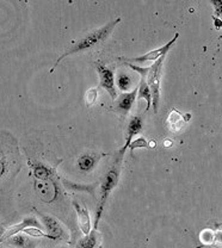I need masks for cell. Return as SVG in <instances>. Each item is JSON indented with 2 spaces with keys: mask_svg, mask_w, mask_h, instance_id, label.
<instances>
[{
  "mask_svg": "<svg viewBox=\"0 0 222 248\" xmlns=\"http://www.w3.org/2000/svg\"><path fill=\"white\" fill-rule=\"evenodd\" d=\"M27 234L32 235V236H45V237H48V239H50L49 237L48 234H43L42 232H41V229H33V228H30V229H25L24 231Z\"/></svg>",
  "mask_w": 222,
  "mask_h": 248,
  "instance_id": "19",
  "label": "cell"
},
{
  "mask_svg": "<svg viewBox=\"0 0 222 248\" xmlns=\"http://www.w3.org/2000/svg\"><path fill=\"white\" fill-rule=\"evenodd\" d=\"M95 69L99 76V86L103 87L112 99H116V87H115V74H113V69L111 67L107 66L102 60H98L95 62Z\"/></svg>",
  "mask_w": 222,
  "mask_h": 248,
  "instance_id": "4",
  "label": "cell"
},
{
  "mask_svg": "<svg viewBox=\"0 0 222 248\" xmlns=\"http://www.w3.org/2000/svg\"><path fill=\"white\" fill-rule=\"evenodd\" d=\"M29 227H35V228L37 229L42 228V226H41L40 222L37 221V218H35V217H25L24 219H22V222H20L19 224H16V226H12L10 227L9 229H6V232L1 236V241L10 239V237L18 234L19 232H24L25 229L29 228Z\"/></svg>",
  "mask_w": 222,
  "mask_h": 248,
  "instance_id": "8",
  "label": "cell"
},
{
  "mask_svg": "<svg viewBox=\"0 0 222 248\" xmlns=\"http://www.w3.org/2000/svg\"><path fill=\"white\" fill-rule=\"evenodd\" d=\"M98 237H99V234L94 229L87 236L80 240L76 248H95L98 245Z\"/></svg>",
  "mask_w": 222,
  "mask_h": 248,
  "instance_id": "15",
  "label": "cell"
},
{
  "mask_svg": "<svg viewBox=\"0 0 222 248\" xmlns=\"http://www.w3.org/2000/svg\"><path fill=\"white\" fill-rule=\"evenodd\" d=\"M117 84H118V87H120V90L128 92L129 87H130L131 85L130 77L127 76V74H120L117 78Z\"/></svg>",
  "mask_w": 222,
  "mask_h": 248,
  "instance_id": "17",
  "label": "cell"
},
{
  "mask_svg": "<svg viewBox=\"0 0 222 248\" xmlns=\"http://www.w3.org/2000/svg\"><path fill=\"white\" fill-rule=\"evenodd\" d=\"M98 98V89L97 87H91L85 93V102L87 107H92Z\"/></svg>",
  "mask_w": 222,
  "mask_h": 248,
  "instance_id": "16",
  "label": "cell"
},
{
  "mask_svg": "<svg viewBox=\"0 0 222 248\" xmlns=\"http://www.w3.org/2000/svg\"><path fill=\"white\" fill-rule=\"evenodd\" d=\"M165 143H166V146H167V147H170V146H171L172 142H171V141H166V142H164V144H165Z\"/></svg>",
  "mask_w": 222,
  "mask_h": 248,
  "instance_id": "21",
  "label": "cell"
},
{
  "mask_svg": "<svg viewBox=\"0 0 222 248\" xmlns=\"http://www.w3.org/2000/svg\"><path fill=\"white\" fill-rule=\"evenodd\" d=\"M143 118L141 116H133L129 121L128 126H127V140H126V144L123 146L122 149L123 152L127 151V148L133 142L134 136L138 135L141 130H143Z\"/></svg>",
  "mask_w": 222,
  "mask_h": 248,
  "instance_id": "9",
  "label": "cell"
},
{
  "mask_svg": "<svg viewBox=\"0 0 222 248\" xmlns=\"http://www.w3.org/2000/svg\"><path fill=\"white\" fill-rule=\"evenodd\" d=\"M5 244L14 248H35L36 246L35 241H32L29 237L23 236L22 234L14 235L10 239H7V241Z\"/></svg>",
  "mask_w": 222,
  "mask_h": 248,
  "instance_id": "13",
  "label": "cell"
},
{
  "mask_svg": "<svg viewBox=\"0 0 222 248\" xmlns=\"http://www.w3.org/2000/svg\"><path fill=\"white\" fill-rule=\"evenodd\" d=\"M139 92V87L134 89L133 91L130 92H126L123 94H121L118 97L117 103H116V107H115V111L117 113L122 116H127L129 113V111L131 110L133 108L134 103L136 100V95H138Z\"/></svg>",
  "mask_w": 222,
  "mask_h": 248,
  "instance_id": "7",
  "label": "cell"
},
{
  "mask_svg": "<svg viewBox=\"0 0 222 248\" xmlns=\"http://www.w3.org/2000/svg\"><path fill=\"white\" fill-rule=\"evenodd\" d=\"M213 5L215 6L216 15L222 16V1H213Z\"/></svg>",
  "mask_w": 222,
  "mask_h": 248,
  "instance_id": "20",
  "label": "cell"
},
{
  "mask_svg": "<svg viewBox=\"0 0 222 248\" xmlns=\"http://www.w3.org/2000/svg\"><path fill=\"white\" fill-rule=\"evenodd\" d=\"M139 147H147V141L143 138L138 139L136 141L131 142V144L129 146V148H130V151H134L135 148H139Z\"/></svg>",
  "mask_w": 222,
  "mask_h": 248,
  "instance_id": "18",
  "label": "cell"
},
{
  "mask_svg": "<svg viewBox=\"0 0 222 248\" xmlns=\"http://www.w3.org/2000/svg\"><path fill=\"white\" fill-rule=\"evenodd\" d=\"M131 69L134 71L139 72L141 74V81H140V86H139V92H138V100L140 99H146L147 102V107H146V111H148L151 108L152 105V93H151V89L148 86V82H147V72H148V67H138L135 64H130L127 63Z\"/></svg>",
  "mask_w": 222,
  "mask_h": 248,
  "instance_id": "5",
  "label": "cell"
},
{
  "mask_svg": "<svg viewBox=\"0 0 222 248\" xmlns=\"http://www.w3.org/2000/svg\"><path fill=\"white\" fill-rule=\"evenodd\" d=\"M120 22H121V18H117V19H115V20H112V22H109L108 24H105L104 27L91 31V32H89L87 35H85L84 37H81L80 40L77 41V42H74L73 45L69 46V48L64 51L63 55L58 59V61L55 62V64H54L53 69H51L50 72H53L54 69L58 67V64L60 63V61L63 60L66 56L72 55V54H76V53H81V51H85V50H90V49L95 48V46H98L99 43H102L103 41L107 40V38L109 37L111 31L113 30V28H115Z\"/></svg>",
  "mask_w": 222,
  "mask_h": 248,
  "instance_id": "1",
  "label": "cell"
},
{
  "mask_svg": "<svg viewBox=\"0 0 222 248\" xmlns=\"http://www.w3.org/2000/svg\"><path fill=\"white\" fill-rule=\"evenodd\" d=\"M185 122H187V121H185L184 116H183L182 113L178 112L177 110H172L171 112H170L169 117H167L166 124L167 128H169L172 133H177V131H179L180 129L183 128Z\"/></svg>",
  "mask_w": 222,
  "mask_h": 248,
  "instance_id": "12",
  "label": "cell"
},
{
  "mask_svg": "<svg viewBox=\"0 0 222 248\" xmlns=\"http://www.w3.org/2000/svg\"><path fill=\"white\" fill-rule=\"evenodd\" d=\"M125 152L121 149L118 152V154L115 156V160L112 161V165L110 166V169L108 170V172L105 173L104 178L102 179V184H100V198L98 202L97 205V213H95V224L94 229L97 231L98 229V223H99V219L102 217L103 210H104V205L107 203L108 198H109L111 191L116 187L118 184V180H120L121 175V166H122V159Z\"/></svg>",
  "mask_w": 222,
  "mask_h": 248,
  "instance_id": "2",
  "label": "cell"
},
{
  "mask_svg": "<svg viewBox=\"0 0 222 248\" xmlns=\"http://www.w3.org/2000/svg\"><path fill=\"white\" fill-rule=\"evenodd\" d=\"M165 56L160 58L158 61L154 62L152 66L148 67L147 72V82L151 89L152 93V105H153L154 112H158L159 100H160V85H161V73L162 63H164Z\"/></svg>",
  "mask_w": 222,
  "mask_h": 248,
  "instance_id": "3",
  "label": "cell"
},
{
  "mask_svg": "<svg viewBox=\"0 0 222 248\" xmlns=\"http://www.w3.org/2000/svg\"><path fill=\"white\" fill-rule=\"evenodd\" d=\"M38 215L42 217L43 223H45L46 228H47L48 235L50 239L55 240V239H58V237L63 236V234H64L63 229L61 228L60 223H59V222L56 221L54 217L47 216V215H41V214H38Z\"/></svg>",
  "mask_w": 222,
  "mask_h": 248,
  "instance_id": "11",
  "label": "cell"
},
{
  "mask_svg": "<svg viewBox=\"0 0 222 248\" xmlns=\"http://www.w3.org/2000/svg\"><path fill=\"white\" fill-rule=\"evenodd\" d=\"M73 206L77 211L79 221V227L85 235H89L91 232V219H90L89 213L85 208H82L78 202H73Z\"/></svg>",
  "mask_w": 222,
  "mask_h": 248,
  "instance_id": "10",
  "label": "cell"
},
{
  "mask_svg": "<svg viewBox=\"0 0 222 248\" xmlns=\"http://www.w3.org/2000/svg\"><path fill=\"white\" fill-rule=\"evenodd\" d=\"M97 160H99V156H97V155H95V154L86 153V154L81 155L78 160L79 169L81 170H84V172L91 170L95 167Z\"/></svg>",
  "mask_w": 222,
  "mask_h": 248,
  "instance_id": "14",
  "label": "cell"
},
{
  "mask_svg": "<svg viewBox=\"0 0 222 248\" xmlns=\"http://www.w3.org/2000/svg\"><path fill=\"white\" fill-rule=\"evenodd\" d=\"M178 36H179V33H175L174 37L172 38L171 41H170L169 43H167L166 46H161V48H158L156 49V50H152L149 51V53L144 54V55L143 56H139V58H131V59H128L127 62L129 63V62H140V63H143V62L146 61H158L160 58H162V56H166L167 51L170 50V48H171L172 45L177 41Z\"/></svg>",
  "mask_w": 222,
  "mask_h": 248,
  "instance_id": "6",
  "label": "cell"
}]
</instances>
